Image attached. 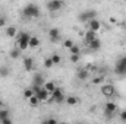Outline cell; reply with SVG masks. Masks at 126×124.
<instances>
[{"label": "cell", "instance_id": "obj_23", "mask_svg": "<svg viewBox=\"0 0 126 124\" xmlns=\"http://www.w3.org/2000/svg\"><path fill=\"white\" fill-rule=\"evenodd\" d=\"M34 85L43 86V85H44V77H43L41 74H35V77H34Z\"/></svg>", "mask_w": 126, "mask_h": 124}, {"label": "cell", "instance_id": "obj_5", "mask_svg": "<svg viewBox=\"0 0 126 124\" xmlns=\"http://www.w3.org/2000/svg\"><path fill=\"white\" fill-rule=\"evenodd\" d=\"M114 73H116L117 76H125L126 74V56L120 57V59L117 60L116 66H114Z\"/></svg>", "mask_w": 126, "mask_h": 124}, {"label": "cell", "instance_id": "obj_34", "mask_svg": "<svg viewBox=\"0 0 126 124\" xmlns=\"http://www.w3.org/2000/svg\"><path fill=\"white\" fill-rule=\"evenodd\" d=\"M3 26H6V19L0 18V28H3Z\"/></svg>", "mask_w": 126, "mask_h": 124}, {"label": "cell", "instance_id": "obj_18", "mask_svg": "<svg viewBox=\"0 0 126 124\" xmlns=\"http://www.w3.org/2000/svg\"><path fill=\"white\" fill-rule=\"evenodd\" d=\"M37 47H40V39H38V37L31 35V38H30V48H37Z\"/></svg>", "mask_w": 126, "mask_h": 124}, {"label": "cell", "instance_id": "obj_31", "mask_svg": "<svg viewBox=\"0 0 126 124\" xmlns=\"http://www.w3.org/2000/svg\"><path fill=\"white\" fill-rule=\"evenodd\" d=\"M103 80H104V77H101V76H100V77H94V79H93V83H94V85H98V83H101Z\"/></svg>", "mask_w": 126, "mask_h": 124}, {"label": "cell", "instance_id": "obj_11", "mask_svg": "<svg viewBox=\"0 0 126 124\" xmlns=\"http://www.w3.org/2000/svg\"><path fill=\"white\" fill-rule=\"evenodd\" d=\"M48 38H50V41H51L53 44L59 42V41H60V31H59L57 28H51V29L48 31Z\"/></svg>", "mask_w": 126, "mask_h": 124}, {"label": "cell", "instance_id": "obj_19", "mask_svg": "<svg viewBox=\"0 0 126 124\" xmlns=\"http://www.w3.org/2000/svg\"><path fill=\"white\" fill-rule=\"evenodd\" d=\"M43 86H44V88H46V89H47V91H48L50 93H51L53 91H54V89H56V88H57V86H56V83H54L53 80H48V82H44V85H43Z\"/></svg>", "mask_w": 126, "mask_h": 124}, {"label": "cell", "instance_id": "obj_3", "mask_svg": "<svg viewBox=\"0 0 126 124\" xmlns=\"http://www.w3.org/2000/svg\"><path fill=\"white\" fill-rule=\"evenodd\" d=\"M32 89H34L35 95L40 98V101H41V102H48V101H50V95H51V93L48 92L44 86H37V85H34V86H32Z\"/></svg>", "mask_w": 126, "mask_h": 124}, {"label": "cell", "instance_id": "obj_22", "mask_svg": "<svg viewBox=\"0 0 126 124\" xmlns=\"http://www.w3.org/2000/svg\"><path fill=\"white\" fill-rule=\"evenodd\" d=\"M21 53H22V51H21V50H19L18 47H15L13 50H10V53H9V56H10V59H18V57L21 56Z\"/></svg>", "mask_w": 126, "mask_h": 124}, {"label": "cell", "instance_id": "obj_12", "mask_svg": "<svg viewBox=\"0 0 126 124\" xmlns=\"http://www.w3.org/2000/svg\"><path fill=\"white\" fill-rule=\"evenodd\" d=\"M87 45L90 47V50H93V51H98V50L101 48V41H100V38L97 37L95 39H93L91 42H88Z\"/></svg>", "mask_w": 126, "mask_h": 124}, {"label": "cell", "instance_id": "obj_25", "mask_svg": "<svg viewBox=\"0 0 126 124\" xmlns=\"http://www.w3.org/2000/svg\"><path fill=\"white\" fill-rule=\"evenodd\" d=\"M34 93H35V92H34V89H32V88H27V89H24V98L28 101Z\"/></svg>", "mask_w": 126, "mask_h": 124}, {"label": "cell", "instance_id": "obj_2", "mask_svg": "<svg viewBox=\"0 0 126 124\" xmlns=\"http://www.w3.org/2000/svg\"><path fill=\"white\" fill-rule=\"evenodd\" d=\"M22 15H24V18H27V19H35V18L40 16V7H38L37 4H34V3H28V4L24 7Z\"/></svg>", "mask_w": 126, "mask_h": 124}, {"label": "cell", "instance_id": "obj_6", "mask_svg": "<svg viewBox=\"0 0 126 124\" xmlns=\"http://www.w3.org/2000/svg\"><path fill=\"white\" fill-rule=\"evenodd\" d=\"M97 16H98L97 10H94V9H87V10H84L82 13H79L78 19H79L81 22H88L90 19H94Z\"/></svg>", "mask_w": 126, "mask_h": 124}, {"label": "cell", "instance_id": "obj_1", "mask_svg": "<svg viewBox=\"0 0 126 124\" xmlns=\"http://www.w3.org/2000/svg\"><path fill=\"white\" fill-rule=\"evenodd\" d=\"M30 38H31V34H28V32H18V35L15 37V39H16V47L21 50V51H25V50H28L30 48Z\"/></svg>", "mask_w": 126, "mask_h": 124}, {"label": "cell", "instance_id": "obj_21", "mask_svg": "<svg viewBox=\"0 0 126 124\" xmlns=\"http://www.w3.org/2000/svg\"><path fill=\"white\" fill-rule=\"evenodd\" d=\"M10 69L7 66H0V77H9Z\"/></svg>", "mask_w": 126, "mask_h": 124}, {"label": "cell", "instance_id": "obj_26", "mask_svg": "<svg viewBox=\"0 0 126 124\" xmlns=\"http://www.w3.org/2000/svg\"><path fill=\"white\" fill-rule=\"evenodd\" d=\"M69 53H70V54H81V47L76 45V44H73V45L69 48Z\"/></svg>", "mask_w": 126, "mask_h": 124}, {"label": "cell", "instance_id": "obj_36", "mask_svg": "<svg viewBox=\"0 0 126 124\" xmlns=\"http://www.w3.org/2000/svg\"><path fill=\"white\" fill-rule=\"evenodd\" d=\"M3 107H4V102H3V101L0 99V108H3Z\"/></svg>", "mask_w": 126, "mask_h": 124}, {"label": "cell", "instance_id": "obj_8", "mask_svg": "<svg viewBox=\"0 0 126 124\" xmlns=\"http://www.w3.org/2000/svg\"><path fill=\"white\" fill-rule=\"evenodd\" d=\"M101 93L106 96V98H111V96H114V93H116V88L113 86V85H110V83H107V85H103L101 86Z\"/></svg>", "mask_w": 126, "mask_h": 124}, {"label": "cell", "instance_id": "obj_27", "mask_svg": "<svg viewBox=\"0 0 126 124\" xmlns=\"http://www.w3.org/2000/svg\"><path fill=\"white\" fill-rule=\"evenodd\" d=\"M53 66H54V63L51 60V57H47V59L44 60V67H46V69H51Z\"/></svg>", "mask_w": 126, "mask_h": 124}, {"label": "cell", "instance_id": "obj_30", "mask_svg": "<svg viewBox=\"0 0 126 124\" xmlns=\"http://www.w3.org/2000/svg\"><path fill=\"white\" fill-rule=\"evenodd\" d=\"M79 56H81V54H70V62L72 63H78L79 62Z\"/></svg>", "mask_w": 126, "mask_h": 124}, {"label": "cell", "instance_id": "obj_4", "mask_svg": "<svg viewBox=\"0 0 126 124\" xmlns=\"http://www.w3.org/2000/svg\"><path fill=\"white\" fill-rule=\"evenodd\" d=\"M64 99H66V95H64V92H63L62 88H56L53 92H51V95H50V101H53L54 104H62V102H64Z\"/></svg>", "mask_w": 126, "mask_h": 124}, {"label": "cell", "instance_id": "obj_9", "mask_svg": "<svg viewBox=\"0 0 126 124\" xmlns=\"http://www.w3.org/2000/svg\"><path fill=\"white\" fill-rule=\"evenodd\" d=\"M87 26H88V29H91V31H95L98 32L101 29V26H103V24H101V21L98 19V16L94 18V19H90L88 22H87Z\"/></svg>", "mask_w": 126, "mask_h": 124}, {"label": "cell", "instance_id": "obj_32", "mask_svg": "<svg viewBox=\"0 0 126 124\" xmlns=\"http://www.w3.org/2000/svg\"><path fill=\"white\" fill-rule=\"evenodd\" d=\"M119 117H120V120H122V121H126V110H123V111L119 114Z\"/></svg>", "mask_w": 126, "mask_h": 124}, {"label": "cell", "instance_id": "obj_15", "mask_svg": "<svg viewBox=\"0 0 126 124\" xmlns=\"http://www.w3.org/2000/svg\"><path fill=\"white\" fill-rule=\"evenodd\" d=\"M18 32H19V31H18V28H16V26H7V28L4 29V34H6L9 38H15V37L18 35Z\"/></svg>", "mask_w": 126, "mask_h": 124}, {"label": "cell", "instance_id": "obj_20", "mask_svg": "<svg viewBox=\"0 0 126 124\" xmlns=\"http://www.w3.org/2000/svg\"><path fill=\"white\" fill-rule=\"evenodd\" d=\"M28 102H30V105H31V107H38V105L41 104V101H40V98H38V96H37L35 93H34V95H32L31 98L28 99Z\"/></svg>", "mask_w": 126, "mask_h": 124}, {"label": "cell", "instance_id": "obj_33", "mask_svg": "<svg viewBox=\"0 0 126 124\" xmlns=\"http://www.w3.org/2000/svg\"><path fill=\"white\" fill-rule=\"evenodd\" d=\"M44 123H50V124H56L57 120L56 118H48V120H44Z\"/></svg>", "mask_w": 126, "mask_h": 124}, {"label": "cell", "instance_id": "obj_10", "mask_svg": "<svg viewBox=\"0 0 126 124\" xmlns=\"http://www.w3.org/2000/svg\"><path fill=\"white\" fill-rule=\"evenodd\" d=\"M117 111V105L113 102V101H107L106 104H104V112L107 114V115H111V114H114Z\"/></svg>", "mask_w": 126, "mask_h": 124}, {"label": "cell", "instance_id": "obj_29", "mask_svg": "<svg viewBox=\"0 0 126 124\" xmlns=\"http://www.w3.org/2000/svg\"><path fill=\"white\" fill-rule=\"evenodd\" d=\"M73 44H75V42H73V41H72L70 38H67V39H64V41H63V47H64L66 50H69V48H70V47H72Z\"/></svg>", "mask_w": 126, "mask_h": 124}, {"label": "cell", "instance_id": "obj_35", "mask_svg": "<svg viewBox=\"0 0 126 124\" xmlns=\"http://www.w3.org/2000/svg\"><path fill=\"white\" fill-rule=\"evenodd\" d=\"M0 123H3V124H10V123H12V120H10V118L7 117V118H4V120H1Z\"/></svg>", "mask_w": 126, "mask_h": 124}, {"label": "cell", "instance_id": "obj_17", "mask_svg": "<svg viewBox=\"0 0 126 124\" xmlns=\"http://www.w3.org/2000/svg\"><path fill=\"white\" fill-rule=\"evenodd\" d=\"M88 76H90V73H88V70H87V69L79 70V72H78V74H76V77H78L79 80H87V79H88Z\"/></svg>", "mask_w": 126, "mask_h": 124}, {"label": "cell", "instance_id": "obj_24", "mask_svg": "<svg viewBox=\"0 0 126 124\" xmlns=\"http://www.w3.org/2000/svg\"><path fill=\"white\" fill-rule=\"evenodd\" d=\"M50 57H51V60H53V63H54V66L60 64V62H62V57H60V54H57V53H53Z\"/></svg>", "mask_w": 126, "mask_h": 124}, {"label": "cell", "instance_id": "obj_13", "mask_svg": "<svg viewBox=\"0 0 126 124\" xmlns=\"http://www.w3.org/2000/svg\"><path fill=\"white\" fill-rule=\"evenodd\" d=\"M98 35H97V32L95 31H91V29H88V31L85 32V35H84V41H85V44H88V42H91L93 39H95Z\"/></svg>", "mask_w": 126, "mask_h": 124}, {"label": "cell", "instance_id": "obj_7", "mask_svg": "<svg viewBox=\"0 0 126 124\" xmlns=\"http://www.w3.org/2000/svg\"><path fill=\"white\" fill-rule=\"evenodd\" d=\"M64 7V1L63 0H48L47 1V9L50 12H59Z\"/></svg>", "mask_w": 126, "mask_h": 124}, {"label": "cell", "instance_id": "obj_28", "mask_svg": "<svg viewBox=\"0 0 126 124\" xmlns=\"http://www.w3.org/2000/svg\"><path fill=\"white\" fill-rule=\"evenodd\" d=\"M7 117H9V111L6 108H0V121L4 120V118H7Z\"/></svg>", "mask_w": 126, "mask_h": 124}, {"label": "cell", "instance_id": "obj_14", "mask_svg": "<svg viewBox=\"0 0 126 124\" xmlns=\"http://www.w3.org/2000/svg\"><path fill=\"white\" fill-rule=\"evenodd\" d=\"M24 69L27 72H31L32 69H34V59L32 57H25L24 59Z\"/></svg>", "mask_w": 126, "mask_h": 124}, {"label": "cell", "instance_id": "obj_16", "mask_svg": "<svg viewBox=\"0 0 126 124\" xmlns=\"http://www.w3.org/2000/svg\"><path fill=\"white\" fill-rule=\"evenodd\" d=\"M78 102H79V99H78L76 96H73V95H70V96H66V99H64V104H67V105H70V107L76 105Z\"/></svg>", "mask_w": 126, "mask_h": 124}]
</instances>
